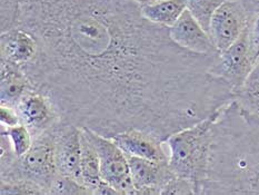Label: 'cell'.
Segmentation results:
<instances>
[{
    "mask_svg": "<svg viewBox=\"0 0 259 195\" xmlns=\"http://www.w3.org/2000/svg\"><path fill=\"white\" fill-rule=\"evenodd\" d=\"M16 27L39 43L22 68L31 85L61 121L106 137L139 130L165 143L236 99L210 72L218 53L178 46L132 0H19Z\"/></svg>",
    "mask_w": 259,
    "mask_h": 195,
    "instance_id": "obj_1",
    "label": "cell"
},
{
    "mask_svg": "<svg viewBox=\"0 0 259 195\" xmlns=\"http://www.w3.org/2000/svg\"><path fill=\"white\" fill-rule=\"evenodd\" d=\"M206 195H259V117L233 100L212 124Z\"/></svg>",
    "mask_w": 259,
    "mask_h": 195,
    "instance_id": "obj_2",
    "label": "cell"
},
{
    "mask_svg": "<svg viewBox=\"0 0 259 195\" xmlns=\"http://www.w3.org/2000/svg\"><path fill=\"white\" fill-rule=\"evenodd\" d=\"M58 124L33 138L30 149L21 158H17L7 136L0 133V182L29 181L38 184L49 194L54 178L58 174L56 163Z\"/></svg>",
    "mask_w": 259,
    "mask_h": 195,
    "instance_id": "obj_3",
    "label": "cell"
},
{
    "mask_svg": "<svg viewBox=\"0 0 259 195\" xmlns=\"http://www.w3.org/2000/svg\"><path fill=\"white\" fill-rule=\"evenodd\" d=\"M219 111L172 134L165 142L171 171L178 177L193 184L196 194L202 193L207 178L212 143V124Z\"/></svg>",
    "mask_w": 259,
    "mask_h": 195,
    "instance_id": "obj_4",
    "label": "cell"
},
{
    "mask_svg": "<svg viewBox=\"0 0 259 195\" xmlns=\"http://www.w3.org/2000/svg\"><path fill=\"white\" fill-rule=\"evenodd\" d=\"M81 128L97 150L103 180L110 184L118 194H137L132 181L127 155L123 150L112 138L100 135L86 127Z\"/></svg>",
    "mask_w": 259,
    "mask_h": 195,
    "instance_id": "obj_5",
    "label": "cell"
},
{
    "mask_svg": "<svg viewBox=\"0 0 259 195\" xmlns=\"http://www.w3.org/2000/svg\"><path fill=\"white\" fill-rule=\"evenodd\" d=\"M248 27L232 46L218 53L210 67L211 74L227 83L236 94L243 88L255 66L250 55Z\"/></svg>",
    "mask_w": 259,
    "mask_h": 195,
    "instance_id": "obj_6",
    "label": "cell"
},
{
    "mask_svg": "<svg viewBox=\"0 0 259 195\" xmlns=\"http://www.w3.org/2000/svg\"><path fill=\"white\" fill-rule=\"evenodd\" d=\"M252 13L240 0H226L219 6L208 30L218 52L232 46L241 36L249 26Z\"/></svg>",
    "mask_w": 259,
    "mask_h": 195,
    "instance_id": "obj_7",
    "label": "cell"
},
{
    "mask_svg": "<svg viewBox=\"0 0 259 195\" xmlns=\"http://www.w3.org/2000/svg\"><path fill=\"white\" fill-rule=\"evenodd\" d=\"M16 109L21 124L28 127L33 138L61 122L59 111L53 100L33 86L20 99Z\"/></svg>",
    "mask_w": 259,
    "mask_h": 195,
    "instance_id": "obj_8",
    "label": "cell"
},
{
    "mask_svg": "<svg viewBox=\"0 0 259 195\" xmlns=\"http://www.w3.org/2000/svg\"><path fill=\"white\" fill-rule=\"evenodd\" d=\"M56 163L59 174L82 184L80 127L63 121L59 123L57 146H56Z\"/></svg>",
    "mask_w": 259,
    "mask_h": 195,
    "instance_id": "obj_9",
    "label": "cell"
},
{
    "mask_svg": "<svg viewBox=\"0 0 259 195\" xmlns=\"http://www.w3.org/2000/svg\"><path fill=\"white\" fill-rule=\"evenodd\" d=\"M127 160L137 194L161 195L166 184L176 176L170 169L169 162H155L131 155H127Z\"/></svg>",
    "mask_w": 259,
    "mask_h": 195,
    "instance_id": "obj_10",
    "label": "cell"
},
{
    "mask_svg": "<svg viewBox=\"0 0 259 195\" xmlns=\"http://www.w3.org/2000/svg\"><path fill=\"white\" fill-rule=\"evenodd\" d=\"M169 35L178 46L197 54L219 53L213 45L209 32L202 27L188 9L169 27Z\"/></svg>",
    "mask_w": 259,
    "mask_h": 195,
    "instance_id": "obj_11",
    "label": "cell"
},
{
    "mask_svg": "<svg viewBox=\"0 0 259 195\" xmlns=\"http://www.w3.org/2000/svg\"><path fill=\"white\" fill-rule=\"evenodd\" d=\"M2 58L13 65L24 68L36 58L39 43L36 36L24 28L15 27L2 31Z\"/></svg>",
    "mask_w": 259,
    "mask_h": 195,
    "instance_id": "obj_12",
    "label": "cell"
},
{
    "mask_svg": "<svg viewBox=\"0 0 259 195\" xmlns=\"http://www.w3.org/2000/svg\"><path fill=\"white\" fill-rule=\"evenodd\" d=\"M111 138L126 155L155 162H168V153L165 148L166 144L147 132L129 130L117 134Z\"/></svg>",
    "mask_w": 259,
    "mask_h": 195,
    "instance_id": "obj_13",
    "label": "cell"
},
{
    "mask_svg": "<svg viewBox=\"0 0 259 195\" xmlns=\"http://www.w3.org/2000/svg\"><path fill=\"white\" fill-rule=\"evenodd\" d=\"M32 87L21 67L0 60V105L15 107Z\"/></svg>",
    "mask_w": 259,
    "mask_h": 195,
    "instance_id": "obj_14",
    "label": "cell"
},
{
    "mask_svg": "<svg viewBox=\"0 0 259 195\" xmlns=\"http://www.w3.org/2000/svg\"><path fill=\"white\" fill-rule=\"evenodd\" d=\"M186 9H187L186 0H161L140 7L145 19L153 24L168 28L180 18Z\"/></svg>",
    "mask_w": 259,
    "mask_h": 195,
    "instance_id": "obj_15",
    "label": "cell"
},
{
    "mask_svg": "<svg viewBox=\"0 0 259 195\" xmlns=\"http://www.w3.org/2000/svg\"><path fill=\"white\" fill-rule=\"evenodd\" d=\"M81 130V181L90 194H95L100 183L103 182L100 171V161L97 150L89 141L86 133Z\"/></svg>",
    "mask_w": 259,
    "mask_h": 195,
    "instance_id": "obj_16",
    "label": "cell"
},
{
    "mask_svg": "<svg viewBox=\"0 0 259 195\" xmlns=\"http://www.w3.org/2000/svg\"><path fill=\"white\" fill-rule=\"evenodd\" d=\"M236 100L244 108L259 117V60L252 68L243 88L236 94Z\"/></svg>",
    "mask_w": 259,
    "mask_h": 195,
    "instance_id": "obj_17",
    "label": "cell"
},
{
    "mask_svg": "<svg viewBox=\"0 0 259 195\" xmlns=\"http://www.w3.org/2000/svg\"><path fill=\"white\" fill-rule=\"evenodd\" d=\"M0 133H4L8 138L10 147L17 158L24 156L30 149L33 143V136L30 131L24 124H18L11 127L2 126Z\"/></svg>",
    "mask_w": 259,
    "mask_h": 195,
    "instance_id": "obj_18",
    "label": "cell"
},
{
    "mask_svg": "<svg viewBox=\"0 0 259 195\" xmlns=\"http://www.w3.org/2000/svg\"><path fill=\"white\" fill-rule=\"evenodd\" d=\"M226 0H186L187 9L208 31L212 15Z\"/></svg>",
    "mask_w": 259,
    "mask_h": 195,
    "instance_id": "obj_19",
    "label": "cell"
},
{
    "mask_svg": "<svg viewBox=\"0 0 259 195\" xmlns=\"http://www.w3.org/2000/svg\"><path fill=\"white\" fill-rule=\"evenodd\" d=\"M49 194L74 195V194H90L89 189L81 183L72 180L70 177L58 174L56 175L49 189Z\"/></svg>",
    "mask_w": 259,
    "mask_h": 195,
    "instance_id": "obj_20",
    "label": "cell"
},
{
    "mask_svg": "<svg viewBox=\"0 0 259 195\" xmlns=\"http://www.w3.org/2000/svg\"><path fill=\"white\" fill-rule=\"evenodd\" d=\"M0 194L2 195H47L46 191L36 183L29 181L0 182Z\"/></svg>",
    "mask_w": 259,
    "mask_h": 195,
    "instance_id": "obj_21",
    "label": "cell"
},
{
    "mask_svg": "<svg viewBox=\"0 0 259 195\" xmlns=\"http://www.w3.org/2000/svg\"><path fill=\"white\" fill-rule=\"evenodd\" d=\"M248 37L251 59L256 65L259 60V7L252 13L248 27Z\"/></svg>",
    "mask_w": 259,
    "mask_h": 195,
    "instance_id": "obj_22",
    "label": "cell"
},
{
    "mask_svg": "<svg viewBox=\"0 0 259 195\" xmlns=\"http://www.w3.org/2000/svg\"><path fill=\"white\" fill-rule=\"evenodd\" d=\"M0 123L2 126L11 127L20 124V117L15 107L0 105Z\"/></svg>",
    "mask_w": 259,
    "mask_h": 195,
    "instance_id": "obj_23",
    "label": "cell"
},
{
    "mask_svg": "<svg viewBox=\"0 0 259 195\" xmlns=\"http://www.w3.org/2000/svg\"><path fill=\"white\" fill-rule=\"evenodd\" d=\"M240 2H243L250 11H255L259 7V0H240Z\"/></svg>",
    "mask_w": 259,
    "mask_h": 195,
    "instance_id": "obj_24",
    "label": "cell"
},
{
    "mask_svg": "<svg viewBox=\"0 0 259 195\" xmlns=\"http://www.w3.org/2000/svg\"><path fill=\"white\" fill-rule=\"evenodd\" d=\"M132 2L138 4L140 7L142 6H146V5H150V4H155L157 2H161V0H132Z\"/></svg>",
    "mask_w": 259,
    "mask_h": 195,
    "instance_id": "obj_25",
    "label": "cell"
}]
</instances>
